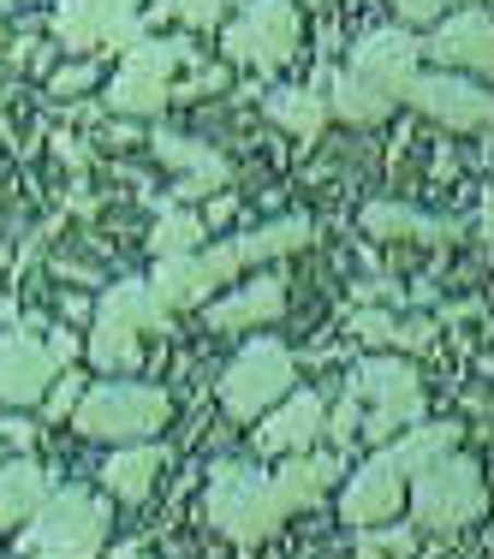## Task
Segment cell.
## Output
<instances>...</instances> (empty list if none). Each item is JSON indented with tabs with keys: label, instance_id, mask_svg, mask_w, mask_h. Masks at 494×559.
Instances as JSON below:
<instances>
[{
	"label": "cell",
	"instance_id": "d6986e66",
	"mask_svg": "<svg viewBox=\"0 0 494 559\" xmlns=\"http://www.w3.org/2000/svg\"><path fill=\"white\" fill-rule=\"evenodd\" d=\"M155 155L185 173V191H221L226 185V162L215 150H203V143H185V138H173V131H162V138H155Z\"/></svg>",
	"mask_w": 494,
	"mask_h": 559
},
{
	"label": "cell",
	"instance_id": "44dd1931",
	"mask_svg": "<svg viewBox=\"0 0 494 559\" xmlns=\"http://www.w3.org/2000/svg\"><path fill=\"white\" fill-rule=\"evenodd\" d=\"M43 495H48V483H43V471H36L31 459L0 464V524H24V518L43 506Z\"/></svg>",
	"mask_w": 494,
	"mask_h": 559
},
{
	"label": "cell",
	"instance_id": "7a4b0ae2",
	"mask_svg": "<svg viewBox=\"0 0 494 559\" xmlns=\"http://www.w3.org/2000/svg\"><path fill=\"white\" fill-rule=\"evenodd\" d=\"M286 500L274 483H262L250 464H215L209 471V524L233 542H262L280 524Z\"/></svg>",
	"mask_w": 494,
	"mask_h": 559
},
{
	"label": "cell",
	"instance_id": "30bf717a",
	"mask_svg": "<svg viewBox=\"0 0 494 559\" xmlns=\"http://www.w3.org/2000/svg\"><path fill=\"white\" fill-rule=\"evenodd\" d=\"M483 512V476H477V464L464 459H440L430 464V471H417V518L435 530H452L464 524V518Z\"/></svg>",
	"mask_w": 494,
	"mask_h": 559
},
{
	"label": "cell",
	"instance_id": "836d02e7",
	"mask_svg": "<svg viewBox=\"0 0 494 559\" xmlns=\"http://www.w3.org/2000/svg\"><path fill=\"white\" fill-rule=\"evenodd\" d=\"M72 405H78V381L66 376L60 388H55V399H48V411H55V417H60V411H72Z\"/></svg>",
	"mask_w": 494,
	"mask_h": 559
},
{
	"label": "cell",
	"instance_id": "7c38bea8",
	"mask_svg": "<svg viewBox=\"0 0 494 559\" xmlns=\"http://www.w3.org/2000/svg\"><path fill=\"white\" fill-rule=\"evenodd\" d=\"M233 274H238L233 245H226V250H185V257H162V274L150 280V292L173 310V304H197V298H209V292L226 286Z\"/></svg>",
	"mask_w": 494,
	"mask_h": 559
},
{
	"label": "cell",
	"instance_id": "5b68a950",
	"mask_svg": "<svg viewBox=\"0 0 494 559\" xmlns=\"http://www.w3.org/2000/svg\"><path fill=\"white\" fill-rule=\"evenodd\" d=\"M36 524H31V548L43 559H96L102 548V512L84 488H66L48 506H36Z\"/></svg>",
	"mask_w": 494,
	"mask_h": 559
},
{
	"label": "cell",
	"instance_id": "ba28073f",
	"mask_svg": "<svg viewBox=\"0 0 494 559\" xmlns=\"http://www.w3.org/2000/svg\"><path fill=\"white\" fill-rule=\"evenodd\" d=\"M357 399H369V423H357V435H369V441H387V435L399 429V423H411L423 411V388H417V369L411 364H393V357H381V364H364L357 369Z\"/></svg>",
	"mask_w": 494,
	"mask_h": 559
},
{
	"label": "cell",
	"instance_id": "d590c367",
	"mask_svg": "<svg viewBox=\"0 0 494 559\" xmlns=\"http://www.w3.org/2000/svg\"><path fill=\"white\" fill-rule=\"evenodd\" d=\"M464 7H471V0H464Z\"/></svg>",
	"mask_w": 494,
	"mask_h": 559
},
{
	"label": "cell",
	"instance_id": "1f68e13d",
	"mask_svg": "<svg viewBox=\"0 0 494 559\" xmlns=\"http://www.w3.org/2000/svg\"><path fill=\"white\" fill-rule=\"evenodd\" d=\"M393 7H399V12H405V19H411V24H435V12H440V7H447V0H393Z\"/></svg>",
	"mask_w": 494,
	"mask_h": 559
},
{
	"label": "cell",
	"instance_id": "8992f818",
	"mask_svg": "<svg viewBox=\"0 0 494 559\" xmlns=\"http://www.w3.org/2000/svg\"><path fill=\"white\" fill-rule=\"evenodd\" d=\"M191 48L185 43H131L126 48V66H119V78L108 84V108L114 114H155L162 102L173 96V66H179Z\"/></svg>",
	"mask_w": 494,
	"mask_h": 559
},
{
	"label": "cell",
	"instance_id": "3957f363",
	"mask_svg": "<svg viewBox=\"0 0 494 559\" xmlns=\"http://www.w3.org/2000/svg\"><path fill=\"white\" fill-rule=\"evenodd\" d=\"M138 334H167V304L143 280H126L102 298V322L90 340V357L102 369H131L138 364Z\"/></svg>",
	"mask_w": 494,
	"mask_h": 559
},
{
	"label": "cell",
	"instance_id": "2e32d148",
	"mask_svg": "<svg viewBox=\"0 0 494 559\" xmlns=\"http://www.w3.org/2000/svg\"><path fill=\"white\" fill-rule=\"evenodd\" d=\"M489 43H494V31H489V12H459V19H447L435 31V43H430V55L435 60H447V66H471V72H489Z\"/></svg>",
	"mask_w": 494,
	"mask_h": 559
},
{
	"label": "cell",
	"instance_id": "83f0119b",
	"mask_svg": "<svg viewBox=\"0 0 494 559\" xmlns=\"http://www.w3.org/2000/svg\"><path fill=\"white\" fill-rule=\"evenodd\" d=\"M162 257H185V250H197L203 245V221L197 215H185V209H167L162 221H155V238H150Z\"/></svg>",
	"mask_w": 494,
	"mask_h": 559
},
{
	"label": "cell",
	"instance_id": "4dcf8cb0",
	"mask_svg": "<svg viewBox=\"0 0 494 559\" xmlns=\"http://www.w3.org/2000/svg\"><path fill=\"white\" fill-rule=\"evenodd\" d=\"M96 84V60H78V66H66V72H55V96H78V90H90Z\"/></svg>",
	"mask_w": 494,
	"mask_h": 559
},
{
	"label": "cell",
	"instance_id": "cb8c5ba5",
	"mask_svg": "<svg viewBox=\"0 0 494 559\" xmlns=\"http://www.w3.org/2000/svg\"><path fill=\"white\" fill-rule=\"evenodd\" d=\"M269 119L274 126H286V131H298V138H316L322 131V119H328V102L322 96H310V90H274L269 102Z\"/></svg>",
	"mask_w": 494,
	"mask_h": 559
},
{
	"label": "cell",
	"instance_id": "ffe728a7",
	"mask_svg": "<svg viewBox=\"0 0 494 559\" xmlns=\"http://www.w3.org/2000/svg\"><path fill=\"white\" fill-rule=\"evenodd\" d=\"M310 233H316V226L304 221V215H286V221H274V226L245 233V238L233 245V257H238V269H245V262H269V257H292V250L310 245Z\"/></svg>",
	"mask_w": 494,
	"mask_h": 559
},
{
	"label": "cell",
	"instance_id": "8fae6325",
	"mask_svg": "<svg viewBox=\"0 0 494 559\" xmlns=\"http://www.w3.org/2000/svg\"><path fill=\"white\" fill-rule=\"evenodd\" d=\"M55 36L66 48H131L138 43V0H60Z\"/></svg>",
	"mask_w": 494,
	"mask_h": 559
},
{
	"label": "cell",
	"instance_id": "f546056e",
	"mask_svg": "<svg viewBox=\"0 0 494 559\" xmlns=\"http://www.w3.org/2000/svg\"><path fill=\"white\" fill-rule=\"evenodd\" d=\"M411 548H417V536H411V530H369V536H364V559L411 554Z\"/></svg>",
	"mask_w": 494,
	"mask_h": 559
},
{
	"label": "cell",
	"instance_id": "7402d4cb",
	"mask_svg": "<svg viewBox=\"0 0 494 559\" xmlns=\"http://www.w3.org/2000/svg\"><path fill=\"white\" fill-rule=\"evenodd\" d=\"M333 476H340V452H328V459H292L274 488H280V500H286V512H292V506H310Z\"/></svg>",
	"mask_w": 494,
	"mask_h": 559
},
{
	"label": "cell",
	"instance_id": "9a60e30c",
	"mask_svg": "<svg viewBox=\"0 0 494 559\" xmlns=\"http://www.w3.org/2000/svg\"><path fill=\"white\" fill-rule=\"evenodd\" d=\"M399 464H393V452H376V459L364 464V471L352 476V488H345V518L352 524H387V518L399 512Z\"/></svg>",
	"mask_w": 494,
	"mask_h": 559
},
{
	"label": "cell",
	"instance_id": "e0dca14e",
	"mask_svg": "<svg viewBox=\"0 0 494 559\" xmlns=\"http://www.w3.org/2000/svg\"><path fill=\"white\" fill-rule=\"evenodd\" d=\"M316 435H322V399H316V393H298L286 411H274V417L262 423L257 441L269 447V452H304Z\"/></svg>",
	"mask_w": 494,
	"mask_h": 559
},
{
	"label": "cell",
	"instance_id": "9c48e42d",
	"mask_svg": "<svg viewBox=\"0 0 494 559\" xmlns=\"http://www.w3.org/2000/svg\"><path fill=\"white\" fill-rule=\"evenodd\" d=\"M286 388H292V357L280 352L274 340L245 345V357H233V369L221 376V399H226L233 417H257V411H269Z\"/></svg>",
	"mask_w": 494,
	"mask_h": 559
},
{
	"label": "cell",
	"instance_id": "4316f807",
	"mask_svg": "<svg viewBox=\"0 0 494 559\" xmlns=\"http://www.w3.org/2000/svg\"><path fill=\"white\" fill-rule=\"evenodd\" d=\"M452 441H459V429L435 423V429H417L411 441H399V447H387V452H393V464H399V471H430V464L440 459V452H452Z\"/></svg>",
	"mask_w": 494,
	"mask_h": 559
},
{
	"label": "cell",
	"instance_id": "e575fe53",
	"mask_svg": "<svg viewBox=\"0 0 494 559\" xmlns=\"http://www.w3.org/2000/svg\"><path fill=\"white\" fill-rule=\"evenodd\" d=\"M114 559H143V554H138V548H119V554H114Z\"/></svg>",
	"mask_w": 494,
	"mask_h": 559
},
{
	"label": "cell",
	"instance_id": "484cf974",
	"mask_svg": "<svg viewBox=\"0 0 494 559\" xmlns=\"http://www.w3.org/2000/svg\"><path fill=\"white\" fill-rule=\"evenodd\" d=\"M364 226L376 238H447V226H435L430 215H411V209H399V203H369Z\"/></svg>",
	"mask_w": 494,
	"mask_h": 559
},
{
	"label": "cell",
	"instance_id": "52a82bcc",
	"mask_svg": "<svg viewBox=\"0 0 494 559\" xmlns=\"http://www.w3.org/2000/svg\"><path fill=\"white\" fill-rule=\"evenodd\" d=\"M292 48H298V12H292V0H250L245 19L226 31V60L262 66V72L286 66Z\"/></svg>",
	"mask_w": 494,
	"mask_h": 559
},
{
	"label": "cell",
	"instance_id": "6da1fadb",
	"mask_svg": "<svg viewBox=\"0 0 494 559\" xmlns=\"http://www.w3.org/2000/svg\"><path fill=\"white\" fill-rule=\"evenodd\" d=\"M411 78H417V43H411L405 31H376L352 55V72L333 78V96L328 102L340 108V119L369 126V119H381L399 96H405Z\"/></svg>",
	"mask_w": 494,
	"mask_h": 559
},
{
	"label": "cell",
	"instance_id": "277c9868",
	"mask_svg": "<svg viewBox=\"0 0 494 559\" xmlns=\"http://www.w3.org/2000/svg\"><path fill=\"white\" fill-rule=\"evenodd\" d=\"M167 393L155 388H126V381H114V388H96L78 405V429L96 435V441H131V435H150L167 423Z\"/></svg>",
	"mask_w": 494,
	"mask_h": 559
},
{
	"label": "cell",
	"instance_id": "4fadbf2b",
	"mask_svg": "<svg viewBox=\"0 0 494 559\" xmlns=\"http://www.w3.org/2000/svg\"><path fill=\"white\" fill-rule=\"evenodd\" d=\"M405 96L417 102L423 114H435L440 126H452V131H477V126H489V96L477 84H464V78H411L405 84Z\"/></svg>",
	"mask_w": 494,
	"mask_h": 559
},
{
	"label": "cell",
	"instance_id": "5bb4252c",
	"mask_svg": "<svg viewBox=\"0 0 494 559\" xmlns=\"http://www.w3.org/2000/svg\"><path fill=\"white\" fill-rule=\"evenodd\" d=\"M55 376L48 345L24 340V334H0V405H36Z\"/></svg>",
	"mask_w": 494,
	"mask_h": 559
},
{
	"label": "cell",
	"instance_id": "d6a6232c",
	"mask_svg": "<svg viewBox=\"0 0 494 559\" xmlns=\"http://www.w3.org/2000/svg\"><path fill=\"white\" fill-rule=\"evenodd\" d=\"M352 435H357V405H340V417H333V441H352Z\"/></svg>",
	"mask_w": 494,
	"mask_h": 559
},
{
	"label": "cell",
	"instance_id": "f1b7e54d",
	"mask_svg": "<svg viewBox=\"0 0 494 559\" xmlns=\"http://www.w3.org/2000/svg\"><path fill=\"white\" fill-rule=\"evenodd\" d=\"M162 19H179V24H215L221 19V0H162Z\"/></svg>",
	"mask_w": 494,
	"mask_h": 559
},
{
	"label": "cell",
	"instance_id": "d4e9b609",
	"mask_svg": "<svg viewBox=\"0 0 494 559\" xmlns=\"http://www.w3.org/2000/svg\"><path fill=\"white\" fill-rule=\"evenodd\" d=\"M352 334L369 345H430L435 328L430 322H393L387 310H357L352 316Z\"/></svg>",
	"mask_w": 494,
	"mask_h": 559
},
{
	"label": "cell",
	"instance_id": "603a6c76",
	"mask_svg": "<svg viewBox=\"0 0 494 559\" xmlns=\"http://www.w3.org/2000/svg\"><path fill=\"white\" fill-rule=\"evenodd\" d=\"M155 476H162V452L155 447H131V452H119V459L108 464V488L119 500H143L155 488Z\"/></svg>",
	"mask_w": 494,
	"mask_h": 559
},
{
	"label": "cell",
	"instance_id": "ac0fdd59",
	"mask_svg": "<svg viewBox=\"0 0 494 559\" xmlns=\"http://www.w3.org/2000/svg\"><path fill=\"white\" fill-rule=\"evenodd\" d=\"M280 304H286L280 280H257V286H238L233 298H221L215 310H209V328L233 334V328H250V322H274V316H280Z\"/></svg>",
	"mask_w": 494,
	"mask_h": 559
}]
</instances>
